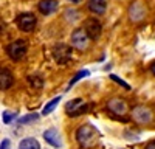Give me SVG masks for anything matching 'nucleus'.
Returning <instances> with one entry per match:
<instances>
[{
	"mask_svg": "<svg viewBox=\"0 0 155 149\" xmlns=\"http://www.w3.org/2000/svg\"><path fill=\"white\" fill-rule=\"evenodd\" d=\"M99 138V131L92 124H82L76 129V141L81 147H93Z\"/></svg>",
	"mask_w": 155,
	"mask_h": 149,
	"instance_id": "f257e3e1",
	"label": "nucleus"
},
{
	"mask_svg": "<svg viewBox=\"0 0 155 149\" xmlns=\"http://www.w3.org/2000/svg\"><path fill=\"white\" fill-rule=\"evenodd\" d=\"M27 51H28V44L23 39H17L6 47V53L12 61H20L25 55H27Z\"/></svg>",
	"mask_w": 155,
	"mask_h": 149,
	"instance_id": "f03ea898",
	"label": "nucleus"
},
{
	"mask_svg": "<svg viewBox=\"0 0 155 149\" xmlns=\"http://www.w3.org/2000/svg\"><path fill=\"white\" fill-rule=\"evenodd\" d=\"M88 110V104L81 98H74V99H70V101L65 104V114L68 117H81L84 115L85 112Z\"/></svg>",
	"mask_w": 155,
	"mask_h": 149,
	"instance_id": "7ed1b4c3",
	"label": "nucleus"
},
{
	"mask_svg": "<svg viewBox=\"0 0 155 149\" xmlns=\"http://www.w3.org/2000/svg\"><path fill=\"white\" fill-rule=\"evenodd\" d=\"M36 23H37V19L33 12H22L16 17V25L19 27V30L25 31V33H30L36 28Z\"/></svg>",
	"mask_w": 155,
	"mask_h": 149,
	"instance_id": "20e7f679",
	"label": "nucleus"
},
{
	"mask_svg": "<svg viewBox=\"0 0 155 149\" xmlns=\"http://www.w3.org/2000/svg\"><path fill=\"white\" fill-rule=\"evenodd\" d=\"M71 55H73V50H71L70 45L58 44V45L53 47V58L58 64H67L71 59Z\"/></svg>",
	"mask_w": 155,
	"mask_h": 149,
	"instance_id": "39448f33",
	"label": "nucleus"
},
{
	"mask_svg": "<svg viewBox=\"0 0 155 149\" xmlns=\"http://www.w3.org/2000/svg\"><path fill=\"white\" fill-rule=\"evenodd\" d=\"M84 30H85V33H87V36H88V39L96 41V39H99V36H101V33H102V25H101V22H99L98 19L88 17V19H85V22H84Z\"/></svg>",
	"mask_w": 155,
	"mask_h": 149,
	"instance_id": "423d86ee",
	"label": "nucleus"
},
{
	"mask_svg": "<svg viewBox=\"0 0 155 149\" xmlns=\"http://www.w3.org/2000/svg\"><path fill=\"white\" fill-rule=\"evenodd\" d=\"M132 118L137 123H140V124H146V123H150L153 120V112L149 107L138 106V107H135L132 110Z\"/></svg>",
	"mask_w": 155,
	"mask_h": 149,
	"instance_id": "0eeeda50",
	"label": "nucleus"
},
{
	"mask_svg": "<svg viewBox=\"0 0 155 149\" xmlns=\"http://www.w3.org/2000/svg\"><path fill=\"white\" fill-rule=\"evenodd\" d=\"M88 44V36L84 28H76L71 33V45L78 50H85Z\"/></svg>",
	"mask_w": 155,
	"mask_h": 149,
	"instance_id": "6e6552de",
	"label": "nucleus"
},
{
	"mask_svg": "<svg viewBox=\"0 0 155 149\" xmlns=\"http://www.w3.org/2000/svg\"><path fill=\"white\" fill-rule=\"evenodd\" d=\"M107 109L112 112L113 115H124L126 112H127V103L124 101V99L121 98H112L109 99V103H107Z\"/></svg>",
	"mask_w": 155,
	"mask_h": 149,
	"instance_id": "1a4fd4ad",
	"label": "nucleus"
},
{
	"mask_svg": "<svg viewBox=\"0 0 155 149\" xmlns=\"http://www.w3.org/2000/svg\"><path fill=\"white\" fill-rule=\"evenodd\" d=\"M44 138H45V141H47L50 146H53V147H61V146H62L61 135H59V132H58L54 127L47 129V131L44 132Z\"/></svg>",
	"mask_w": 155,
	"mask_h": 149,
	"instance_id": "9d476101",
	"label": "nucleus"
},
{
	"mask_svg": "<svg viewBox=\"0 0 155 149\" xmlns=\"http://www.w3.org/2000/svg\"><path fill=\"white\" fill-rule=\"evenodd\" d=\"M14 84V76L11 70L8 68H0V90H8Z\"/></svg>",
	"mask_w": 155,
	"mask_h": 149,
	"instance_id": "9b49d317",
	"label": "nucleus"
},
{
	"mask_svg": "<svg viewBox=\"0 0 155 149\" xmlns=\"http://www.w3.org/2000/svg\"><path fill=\"white\" fill-rule=\"evenodd\" d=\"M59 3H58V0H41L37 5V9L42 12V14L45 16H50V14H53V12L58 9Z\"/></svg>",
	"mask_w": 155,
	"mask_h": 149,
	"instance_id": "f8f14e48",
	"label": "nucleus"
},
{
	"mask_svg": "<svg viewBox=\"0 0 155 149\" xmlns=\"http://www.w3.org/2000/svg\"><path fill=\"white\" fill-rule=\"evenodd\" d=\"M87 6L93 14H104L107 8V2L106 0H90Z\"/></svg>",
	"mask_w": 155,
	"mask_h": 149,
	"instance_id": "ddd939ff",
	"label": "nucleus"
},
{
	"mask_svg": "<svg viewBox=\"0 0 155 149\" xmlns=\"http://www.w3.org/2000/svg\"><path fill=\"white\" fill-rule=\"evenodd\" d=\"M19 149H41V144H39V141L36 138L28 137V138H23L19 143Z\"/></svg>",
	"mask_w": 155,
	"mask_h": 149,
	"instance_id": "4468645a",
	"label": "nucleus"
},
{
	"mask_svg": "<svg viewBox=\"0 0 155 149\" xmlns=\"http://www.w3.org/2000/svg\"><path fill=\"white\" fill-rule=\"evenodd\" d=\"M61 99H62V96H56V98H53L51 101H48L47 104H45V107H44V110H42V115L44 117H47V115H50L51 112H54V109L58 107V104L61 103Z\"/></svg>",
	"mask_w": 155,
	"mask_h": 149,
	"instance_id": "2eb2a0df",
	"label": "nucleus"
},
{
	"mask_svg": "<svg viewBox=\"0 0 155 149\" xmlns=\"http://www.w3.org/2000/svg\"><path fill=\"white\" fill-rule=\"evenodd\" d=\"M28 84L33 87V89H42L44 79L39 76V74H30L28 76Z\"/></svg>",
	"mask_w": 155,
	"mask_h": 149,
	"instance_id": "dca6fc26",
	"label": "nucleus"
},
{
	"mask_svg": "<svg viewBox=\"0 0 155 149\" xmlns=\"http://www.w3.org/2000/svg\"><path fill=\"white\" fill-rule=\"evenodd\" d=\"M88 74H90V71L88 70H79V71H78L76 74H74V76H73V79L70 81V84H68V89H71V87L78 82V81H81L82 78H85V76H88Z\"/></svg>",
	"mask_w": 155,
	"mask_h": 149,
	"instance_id": "f3484780",
	"label": "nucleus"
},
{
	"mask_svg": "<svg viewBox=\"0 0 155 149\" xmlns=\"http://www.w3.org/2000/svg\"><path fill=\"white\" fill-rule=\"evenodd\" d=\"M39 120V114H28V115H23V117H20L19 120H17V123L19 124H28V123H31V121H37Z\"/></svg>",
	"mask_w": 155,
	"mask_h": 149,
	"instance_id": "a211bd4d",
	"label": "nucleus"
},
{
	"mask_svg": "<svg viewBox=\"0 0 155 149\" xmlns=\"http://www.w3.org/2000/svg\"><path fill=\"white\" fill-rule=\"evenodd\" d=\"M3 123L5 124H9V123H12L16 118H17V112H9V110H5L3 112Z\"/></svg>",
	"mask_w": 155,
	"mask_h": 149,
	"instance_id": "6ab92c4d",
	"label": "nucleus"
},
{
	"mask_svg": "<svg viewBox=\"0 0 155 149\" xmlns=\"http://www.w3.org/2000/svg\"><path fill=\"white\" fill-rule=\"evenodd\" d=\"M110 79H112V81H115V82H118L120 85H123L126 90H130V85H129V84H127V82H126L124 79L118 78V76H116V74H110Z\"/></svg>",
	"mask_w": 155,
	"mask_h": 149,
	"instance_id": "aec40b11",
	"label": "nucleus"
},
{
	"mask_svg": "<svg viewBox=\"0 0 155 149\" xmlns=\"http://www.w3.org/2000/svg\"><path fill=\"white\" fill-rule=\"evenodd\" d=\"M0 149H11V141L9 138H3L0 141Z\"/></svg>",
	"mask_w": 155,
	"mask_h": 149,
	"instance_id": "412c9836",
	"label": "nucleus"
},
{
	"mask_svg": "<svg viewBox=\"0 0 155 149\" xmlns=\"http://www.w3.org/2000/svg\"><path fill=\"white\" fill-rule=\"evenodd\" d=\"M149 71L153 74V76H155V61H152L150 62V64H149Z\"/></svg>",
	"mask_w": 155,
	"mask_h": 149,
	"instance_id": "4be33fe9",
	"label": "nucleus"
},
{
	"mask_svg": "<svg viewBox=\"0 0 155 149\" xmlns=\"http://www.w3.org/2000/svg\"><path fill=\"white\" fill-rule=\"evenodd\" d=\"M146 149H155V140L149 141V143L146 144Z\"/></svg>",
	"mask_w": 155,
	"mask_h": 149,
	"instance_id": "5701e85b",
	"label": "nucleus"
},
{
	"mask_svg": "<svg viewBox=\"0 0 155 149\" xmlns=\"http://www.w3.org/2000/svg\"><path fill=\"white\" fill-rule=\"evenodd\" d=\"M68 2H71V3H79L81 0H68Z\"/></svg>",
	"mask_w": 155,
	"mask_h": 149,
	"instance_id": "b1692460",
	"label": "nucleus"
}]
</instances>
